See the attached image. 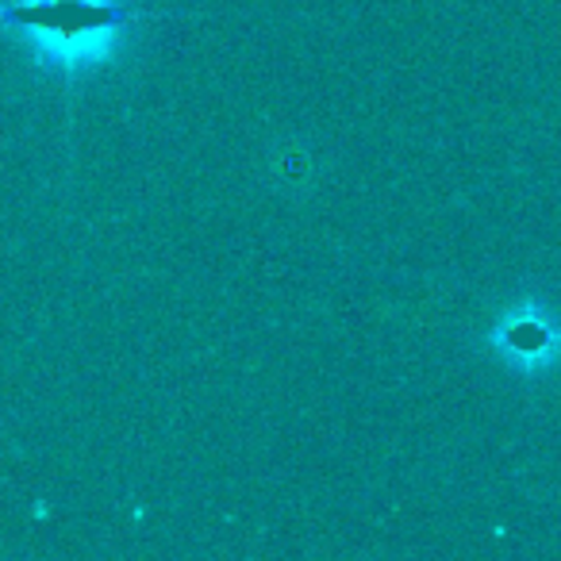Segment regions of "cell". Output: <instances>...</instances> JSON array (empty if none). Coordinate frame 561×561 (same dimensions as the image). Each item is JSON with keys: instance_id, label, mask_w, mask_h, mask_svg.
Listing matches in <instances>:
<instances>
[{"instance_id": "cell-1", "label": "cell", "mask_w": 561, "mask_h": 561, "mask_svg": "<svg viewBox=\"0 0 561 561\" xmlns=\"http://www.w3.org/2000/svg\"><path fill=\"white\" fill-rule=\"evenodd\" d=\"M142 20L119 0H0V27L24 35L35 55L58 66L89 58L108 35Z\"/></svg>"}, {"instance_id": "cell-2", "label": "cell", "mask_w": 561, "mask_h": 561, "mask_svg": "<svg viewBox=\"0 0 561 561\" xmlns=\"http://www.w3.org/2000/svg\"><path fill=\"white\" fill-rule=\"evenodd\" d=\"M507 343H512L515 351H523V354H535V351H542V346H546V328H542V323H535V320H519V323H512V328H507Z\"/></svg>"}]
</instances>
